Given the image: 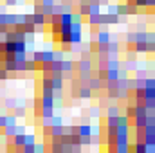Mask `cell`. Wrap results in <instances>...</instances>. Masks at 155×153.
<instances>
[{
  "label": "cell",
  "mask_w": 155,
  "mask_h": 153,
  "mask_svg": "<svg viewBox=\"0 0 155 153\" xmlns=\"http://www.w3.org/2000/svg\"><path fill=\"white\" fill-rule=\"evenodd\" d=\"M81 96H83V97H88V96H90V92H88V90H83V92H81Z\"/></svg>",
  "instance_id": "obj_4"
},
{
  "label": "cell",
  "mask_w": 155,
  "mask_h": 153,
  "mask_svg": "<svg viewBox=\"0 0 155 153\" xmlns=\"http://www.w3.org/2000/svg\"><path fill=\"white\" fill-rule=\"evenodd\" d=\"M15 144H16V146H24V144H25V135H20V133H18L16 139H15Z\"/></svg>",
  "instance_id": "obj_1"
},
{
  "label": "cell",
  "mask_w": 155,
  "mask_h": 153,
  "mask_svg": "<svg viewBox=\"0 0 155 153\" xmlns=\"http://www.w3.org/2000/svg\"><path fill=\"white\" fill-rule=\"evenodd\" d=\"M99 43H101V45L108 43V33H103V34H101V38H99Z\"/></svg>",
  "instance_id": "obj_2"
},
{
  "label": "cell",
  "mask_w": 155,
  "mask_h": 153,
  "mask_svg": "<svg viewBox=\"0 0 155 153\" xmlns=\"http://www.w3.org/2000/svg\"><path fill=\"white\" fill-rule=\"evenodd\" d=\"M137 2H139L141 5H146V0H137Z\"/></svg>",
  "instance_id": "obj_5"
},
{
  "label": "cell",
  "mask_w": 155,
  "mask_h": 153,
  "mask_svg": "<svg viewBox=\"0 0 155 153\" xmlns=\"http://www.w3.org/2000/svg\"><path fill=\"white\" fill-rule=\"evenodd\" d=\"M137 153H148L146 146H144V144H137Z\"/></svg>",
  "instance_id": "obj_3"
}]
</instances>
